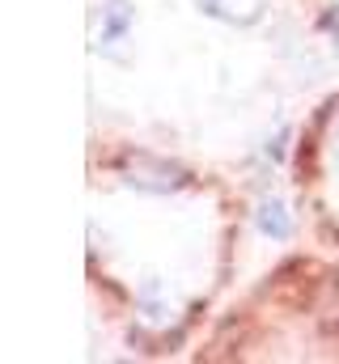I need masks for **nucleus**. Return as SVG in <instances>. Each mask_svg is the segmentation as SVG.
I'll return each instance as SVG.
<instances>
[{"label": "nucleus", "mask_w": 339, "mask_h": 364, "mask_svg": "<svg viewBox=\"0 0 339 364\" xmlns=\"http://www.w3.org/2000/svg\"><path fill=\"white\" fill-rule=\"evenodd\" d=\"M208 17L229 21V26H254L263 17V0H195Z\"/></svg>", "instance_id": "1"}, {"label": "nucleus", "mask_w": 339, "mask_h": 364, "mask_svg": "<svg viewBox=\"0 0 339 364\" xmlns=\"http://www.w3.org/2000/svg\"><path fill=\"white\" fill-rule=\"evenodd\" d=\"M259 225H263V233H271V237H288V220H284L280 203H267L263 216H259Z\"/></svg>", "instance_id": "2"}, {"label": "nucleus", "mask_w": 339, "mask_h": 364, "mask_svg": "<svg viewBox=\"0 0 339 364\" xmlns=\"http://www.w3.org/2000/svg\"><path fill=\"white\" fill-rule=\"evenodd\" d=\"M331 34H335V47H339V9L331 13Z\"/></svg>", "instance_id": "3"}]
</instances>
